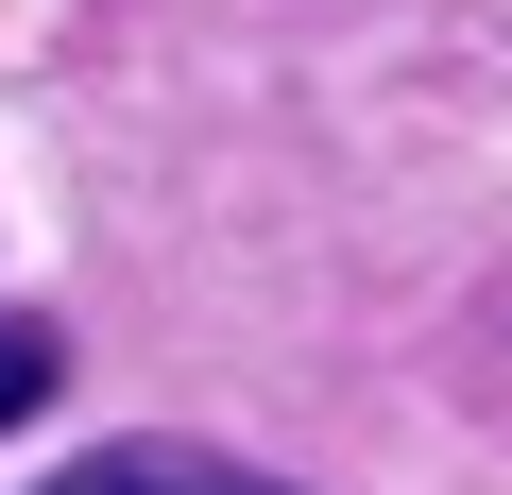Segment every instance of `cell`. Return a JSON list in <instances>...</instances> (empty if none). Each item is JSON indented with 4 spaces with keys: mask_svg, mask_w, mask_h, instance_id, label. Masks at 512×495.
I'll return each instance as SVG.
<instances>
[{
    "mask_svg": "<svg viewBox=\"0 0 512 495\" xmlns=\"http://www.w3.org/2000/svg\"><path fill=\"white\" fill-rule=\"evenodd\" d=\"M52 393H69V342L52 325H0V427H35Z\"/></svg>",
    "mask_w": 512,
    "mask_h": 495,
    "instance_id": "7a4b0ae2",
    "label": "cell"
},
{
    "mask_svg": "<svg viewBox=\"0 0 512 495\" xmlns=\"http://www.w3.org/2000/svg\"><path fill=\"white\" fill-rule=\"evenodd\" d=\"M35 495H291V478H256V461H222V444H188V427H137V444L52 461Z\"/></svg>",
    "mask_w": 512,
    "mask_h": 495,
    "instance_id": "6da1fadb",
    "label": "cell"
}]
</instances>
